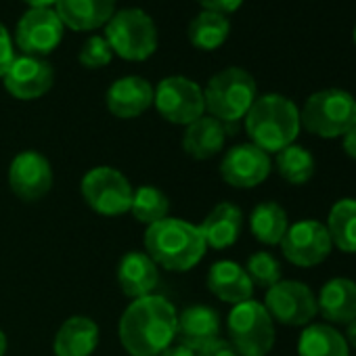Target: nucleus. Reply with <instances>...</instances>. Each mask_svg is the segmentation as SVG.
Here are the masks:
<instances>
[{
    "mask_svg": "<svg viewBox=\"0 0 356 356\" xmlns=\"http://www.w3.org/2000/svg\"><path fill=\"white\" fill-rule=\"evenodd\" d=\"M105 101L107 109L115 118L130 120L145 113L153 105V86L140 76H126L109 86Z\"/></svg>",
    "mask_w": 356,
    "mask_h": 356,
    "instance_id": "obj_17",
    "label": "nucleus"
},
{
    "mask_svg": "<svg viewBox=\"0 0 356 356\" xmlns=\"http://www.w3.org/2000/svg\"><path fill=\"white\" fill-rule=\"evenodd\" d=\"M354 44H356V26H354Z\"/></svg>",
    "mask_w": 356,
    "mask_h": 356,
    "instance_id": "obj_41",
    "label": "nucleus"
},
{
    "mask_svg": "<svg viewBox=\"0 0 356 356\" xmlns=\"http://www.w3.org/2000/svg\"><path fill=\"white\" fill-rule=\"evenodd\" d=\"M300 128V109L291 99L277 92L258 97L245 115L248 136L266 153H279L293 145Z\"/></svg>",
    "mask_w": 356,
    "mask_h": 356,
    "instance_id": "obj_3",
    "label": "nucleus"
},
{
    "mask_svg": "<svg viewBox=\"0 0 356 356\" xmlns=\"http://www.w3.org/2000/svg\"><path fill=\"white\" fill-rule=\"evenodd\" d=\"M9 187L26 204L42 200L53 187L51 161L38 151H22L9 165Z\"/></svg>",
    "mask_w": 356,
    "mask_h": 356,
    "instance_id": "obj_14",
    "label": "nucleus"
},
{
    "mask_svg": "<svg viewBox=\"0 0 356 356\" xmlns=\"http://www.w3.org/2000/svg\"><path fill=\"white\" fill-rule=\"evenodd\" d=\"M99 346V325L88 316H70L59 327L53 350L55 356H92Z\"/></svg>",
    "mask_w": 356,
    "mask_h": 356,
    "instance_id": "obj_23",
    "label": "nucleus"
},
{
    "mask_svg": "<svg viewBox=\"0 0 356 356\" xmlns=\"http://www.w3.org/2000/svg\"><path fill=\"white\" fill-rule=\"evenodd\" d=\"M176 308L163 296L132 300L120 318V341L130 356H159L176 339Z\"/></svg>",
    "mask_w": 356,
    "mask_h": 356,
    "instance_id": "obj_1",
    "label": "nucleus"
},
{
    "mask_svg": "<svg viewBox=\"0 0 356 356\" xmlns=\"http://www.w3.org/2000/svg\"><path fill=\"white\" fill-rule=\"evenodd\" d=\"M5 354H7V335L0 329V356H5Z\"/></svg>",
    "mask_w": 356,
    "mask_h": 356,
    "instance_id": "obj_40",
    "label": "nucleus"
},
{
    "mask_svg": "<svg viewBox=\"0 0 356 356\" xmlns=\"http://www.w3.org/2000/svg\"><path fill=\"white\" fill-rule=\"evenodd\" d=\"M346 341H348V346H352V348H356V318L354 321H350L348 325H346Z\"/></svg>",
    "mask_w": 356,
    "mask_h": 356,
    "instance_id": "obj_38",
    "label": "nucleus"
},
{
    "mask_svg": "<svg viewBox=\"0 0 356 356\" xmlns=\"http://www.w3.org/2000/svg\"><path fill=\"white\" fill-rule=\"evenodd\" d=\"M227 143V128L212 115H202L191 122L183 134V151L193 159H210L222 151Z\"/></svg>",
    "mask_w": 356,
    "mask_h": 356,
    "instance_id": "obj_24",
    "label": "nucleus"
},
{
    "mask_svg": "<svg viewBox=\"0 0 356 356\" xmlns=\"http://www.w3.org/2000/svg\"><path fill=\"white\" fill-rule=\"evenodd\" d=\"M264 308L275 323L287 327H306L318 314L316 296L312 289L306 283L293 279H281L268 287L264 296Z\"/></svg>",
    "mask_w": 356,
    "mask_h": 356,
    "instance_id": "obj_10",
    "label": "nucleus"
},
{
    "mask_svg": "<svg viewBox=\"0 0 356 356\" xmlns=\"http://www.w3.org/2000/svg\"><path fill=\"white\" fill-rule=\"evenodd\" d=\"M300 122L318 138H341L356 126V99L341 88L316 90L306 99Z\"/></svg>",
    "mask_w": 356,
    "mask_h": 356,
    "instance_id": "obj_4",
    "label": "nucleus"
},
{
    "mask_svg": "<svg viewBox=\"0 0 356 356\" xmlns=\"http://www.w3.org/2000/svg\"><path fill=\"white\" fill-rule=\"evenodd\" d=\"M229 343L239 356H266L275 346V321L262 302L235 304L227 321Z\"/></svg>",
    "mask_w": 356,
    "mask_h": 356,
    "instance_id": "obj_6",
    "label": "nucleus"
},
{
    "mask_svg": "<svg viewBox=\"0 0 356 356\" xmlns=\"http://www.w3.org/2000/svg\"><path fill=\"white\" fill-rule=\"evenodd\" d=\"M245 273H248V277L252 279L254 285L268 289V287H273L275 283L281 281L283 268H281V262L270 252H256V254H252L248 258Z\"/></svg>",
    "mask_w": 356,
    "mask_h": 356,
    "instance_id": "obj_31",
    "label": "nucleus"
},
{
    "mask_svg": "<svg viewBox=\"0 0 356 356\" xmlns=\"http://www.w3.org/2000/svg\"><path fill=\"white\" fill-rule=\"evenodd\" d=\"M197 356H239V354L227 339H216L214 343H210L208 348L197 352Z\"/></svg>",
    "mask_w": 356,
    "mask_h": 356,
    "instance_id": "obj_35",
    "label": "nucleus"
},
{
    "mask_svg": "<svg viewBox=\"0 0 356 356\" xmlns=\"http://www.w3.org/2000/svg\"><path fill=\"white\" fill-rule=\"evenodd\" d=\"M252 235L264 245H279L289 229L287 212L277 202H262L250 214Z\"/></svg>",
    "mask_w": 356,
    "mask_h": 356,
    "instance_id": "obj_26",
    "label": "nucleus"
},
{
    "mask_svg": "<svg viewBox=\"0 0 356 356\" xmlns=\"http://www.w3.org/2000/svg\"><path fill=\"white\" fill-rule=\"evenodd\" d=\"M80 193L86 206L97 214L120 216L130 212L134 189L118 168L97 165L82 176Z\"/></svg>",
    "mask_w": 356,
    "mask_h": 356,
    "instance_id": "obj_8",
    "label": "nucleus"
},
{
    "mask_svg": "<svg viewBox=\"0 0 356 356\" xmlns=\"http://www.w3.org/2000/svg\"><path fill=\"white\" fill-rule=\"evenodd\" d=\"M63 22L53 9H30L22 15L15 30V44L30 57L53 53L63 38Z\"/></svg>",
    "mask_w": 356,
    "mask_h": 356,
    "instance_id": "obj_12",
    "label": "nucleus"
},
{
    "mask_svg": "<svg viewBox=\"0 0 356 356\" xmlns=\"http://www.w3.org/2000/svg\"><path fill=\"white\" fill-rule=\"evenodd\" d=\"M298 356H350V346L333 325L310 323L298 339Z\"/></svg>",
    "mask_w": 356,
    "mask_h": 356,
    "instance_id": "obj_25",
    "label": "nucleus"
},
{
    "mask_svg": "<svg viewBox=\"0 0 356 356\" xmlns=\"http://www.w3.org/2000/svg\"><path fill=\"white\" fill-rule=\"evenodd\" d=\"M197 3L206 9V11H214V13H233L241 7L243 0H197Z\"/></svg>",
    "mask_w": 356,
    "mask_h": 356,
    "instance_id": "obj_34",
    "label": "nucleus"
},
{
    "mask_svg": "<svg viewBox=\"0 0 356 356\" xmlns=\"http://www.w3.org/2000/svg\"><path fill=\"white\" fill-rule=\"evenodd\" d=\"M341 149L348 157L356 161V126H352L343 136H341Z\"/></svg>",
    "mask_w": 356,
    "mask_h": 356,
    "instance_id": "obj_36",
    "label": "nucleus"
},
{
    "mask_svg": "<svg viewBox=\"0 0 356 356\" xmlns=\"http://www.w3.org/2000/svg\"><path fill=\"white\" fill-rule=\"evenodd\" d=\"M159 266L145 252H128L118 264V283L124 296L138 300L151 296L159 283Z\"/></svg>",
    "mask_w": 356,
    "mask_h": 356,
    "instance_id": "obj_19",
    "label": "nucleus"
},
{
    "mask_svg": "<svg viewBox=\"0 0 356 356\" xmlns=\"http://www.w3.org/2000/svg\"><path fill=\"white\" fill-rule=\"evenodd\" d=\"M57 15L74 32H90L105 26L115 13V0H57Z\"/></svg>",
    "mask_w": 356,
    "mask_h": 356,
    "instance_id": "obj_21",
    "label": "nucleus"
},
{
    "mask_svg": "<svg viewBox=\"0 0 356 356\" xmlns=\"http://www.w3.org/2000/svg\"><path fill=\"white\" fill-rule=\"evenodd\" d=\"M208 289L227 304H241L252 300L254 283L245 268L233 260H218L208 270Z\"/></svg>",
    "mask_w": 356,
    "mask_h": 356,
    "instance_id": "obj_20",
    "label": "nucleus"
},
{
    "mask_svg": "<svg viewBox=\"0 0 356 356\" xmlns=\"http://www.w3.org/2000/svg\"><path fill=\"white\" fill-rule=\"evenodd\" d=\"M153 103L163 120L181 126H189L206 111L202 86L185 76L163 78L153 90Z\"/></svg>",
    "mask_w": 356,
    "mask_h": 356,
    "instance_id": "obj_9",
    "label": "nucleus"
},
{
    "mask_svg": "<svg viewBox=\"0 0 356 356\" xmlns=\"http://www.w3.org/2000/svg\"><path fill=\"white\" fill-rule=\"evenodd\" d=\"M130 212L132 216L140 222V225H155L163 218H168L170 212V200L168 195L153 187V185H143L134 191L132 195V204H130Z\"/></svg>",
    "mask_w": 356,
    "mask_h": 356,
    "instance_id": "obj_30",
    "label": "nucleus"
},
{
    "mask_svg": "<svg viewBox=\"0 0 356 356\" xmlns=\"http://www.w3.org/2000/svg\"><path fill=\"white\" fill-rule=\"evenodd\" d=\"M206 245L214 250H227L237 243L243 231V212L231 204V202H220L216 204L206 220L200 225Z\"/></svg>",
    "mask_w": 356,
    "mask_h": 356,
    "instance_id": "obj_22",
    "label": "nucleus"
},
{
    "mask_svg": "<svg viewBox=\"0 0 356 356\" xmlns=\"http://www.w3.org/2000/svg\"><path fill=\"white\" fill-rule=\"evenodd\" d=\"M176 339L193 352H202L220 339V314L206 304L185 308L176 318Z\"/></svg>",
    "mask_w": 356,
    "mask_h": 356,
    "instance_id": "obj_16",
    "label": "nucleus"
},
{
    "mask_svg": "<svg viewBox=\"0 0 356 356\" xmlns=\"http://www.w3.org/2000/svg\"><path fill=\"white\" fill-rule=\"evenodd\" d=\"M270 155L254 143L231 147L220 161L222 181L235 189H254L270 174Z\"/></svg>",
    "mask_w": 356,
    "mask_h": 356,
    "instance_id": "obj_13",
    "label": "nucleus"
},
{
    "mask_svg": "<svg viewBox=\"0 0 356 356\" xmlns=\"http://www.w3.org/2000/svg\"><path fill=\"white\" fill-rule=\"evenodd\" d=\"M316 306L329 325H348L356 318V281L348 277L329 279L316 296Z\"/></svg>",
    "mask_w": 356,
    "mask_h": 356,
    "instance_id": "obj_18",
    "label": "nucleus"
},
{
    "mask_svg": "<svg viewBox=\"0 0 356 356\" xmlns=\"http://www.w3.org/2000/svg\"><path fill=\"white\" fill-rule=\"evenodd\" d=\"M113 57L111 47L107 44V40L103 36H92L84 42V47L80 49V63L88 70H99L105 67Z\"/></svg>",
    "mask_w": 356,
    "mask_h": 356,
    "instance_id": "obj_32",
    "label": "nucleus"
},
{
    "mask_svg": "<svg viewBox=\"0 0 356 356\" xmlns=\"http://www.w3.org/2000/svg\"><path fill=\"white\" fill-rule=\"evenodd\" d=\"M256 99V80L241 67H227L218 72L204 90L206 109L222 124H235L245 118Z\"/></svg>",
    "mask_w": 356,
    "mask_h": 356,
    "instance_id": "obj_5",
    "label": "nucleus"
},
{
    "mask_svg": "<svg viewBox=\"0 0 356 356\" xmlns=\"http://www.w3.org/2000/svg\"><path fill=\"white\" fill-rule=\"evenodd\" d=\"M277 172L289 185H306L316 172L314 155L302 145H289L277 153L275 159Z\"/></svg>",
    "mask_w": 356,
    "mask_h": 356,
    "instance_id": "obj_29",
    "label": "nucleus"
},
{
    "mask_svg": "<svg viewBox=\"0 0 356 356\" xmlns=\"http://www.w3.org/2000/svg\"><path fill=\"white\" fill-rule=\"evenodd\" d=\"M105 40L113 55L126 61H145L157 49V28L143 9H122L107 22Z\"/></svg>",
    "mask_w": 356,
    "mask_h": 356,
    "instance_id": "obj_7",
    "label": "nucleus"
},
{
    "mask_svg": "<svg viewBox=\"0 0 356 356\" xmlns=\"http://www.w3.org/2000/svg\"><path fill=\"white\" fill-rule=\"evenodd\" d=\"M231 24L227 15L214 11H202L189 26V40L200 51H214L225 44L229 38Z\"/></svg>",
    "mask_w": 356,
    "mask_h": 356,
    "instance_id": "obj_28",
    "label": "nucleus"
},
{
    "mask_svg": "<svg viewBox=\"0 0 356 356\" xmlns=\"http://www.w3.org/2000/svg\"><path fill=\"white\" fill-rule=\"evenodd\" d=\"M327 231L333 248L343 254H356V200L343 197L335 202L327 216Z\"/></svg>",
    "mask_w": 356,
    "mask_h": 356,
    "instance_id": "obj_27",
    "label": "nucleus"
},
{
    "mask_svg": "<svg viewBox=\"0 0 356 356\" xmlns=\"http://www.w3.org/2000/svg\"><path fill=\"white\" fill-rule=\"evenodd\" d=\"M15 61V51H13V40L7 32V28L0 24V78H3L11 63Z\"/></svg>",
    "mask_w": 356,
    "mask_h": 356,
    "instance_id": "obj_33",
    "label": "nucleus"
},
{
    "mask_svg": "<svg viewBox=\"0 0 356 356\" xmlns=\"http://www.w3.org/2000/svg\"><path fill=\"white\" fill-rule=\"evenodd\" d=\"M279 245L287 262L300 268L318 266L331 256L333 250L327 227L314 218H304L298 220L296 225H289Z\"/></svg>",
    "mask_w": 356,
    "mask_h": 356,
    "instance_id": "obj_11",
    "label": "nucleus"
},
{
    "mask_svg": "<svg viewBox=\"0 0 356 356\" xmlns=\"http://www.w3.org/2000/svg\"><path fill=\"white\" fill-rule=\"evenodd\" d=\"M159 356H197V352H193V350H189V348H185V346H170L168 350H163Z\"/></svg>",
    "mask_w": 356,
    "mask_h": 356,
    "instance_id": "obj_37",
    "label": "nucleus"
},
{
    "mask_svg": "<svg viewBox=\"0 0 356 356\" xmlns=\"http://www.w3.org/2000/svg\"><path fill=\"white\" fill-rule=\"evenodd\" d=\"M24 3H28L30 9H51L57 5V0H24Z\"/></svg>",
    "mask_w": 356,
    "mask_h": 356,
    "instance_id": "obj_39",
    "label": "nucleus"
},
{
    "mask_svg": "<svg viewBox=\"0 0 356 356\" xmlns=\"http://www.w3.org/2000/svg\"><path fill=\"white\" fill-rule=\"evenodd\" d=\"M5 88L19 101L40 99L53 88L55 72L51 63L42 57H15L9 72L3 76Z\"/></svg>",
    "mask_w": 356,
    "mask_h": 356,
    "instance_id": "obj_15",
    "label": "nucleus"
},
{
    "mask_svg": "<svg viewBox=\"0 0 356 356\" xmlns=\"http://www.w3.org/2000/svg\"><path fill=\"white\" fill-rule=\"evenodd\" d=\"M206 250L200 225L183 218H163L145 231V254L165 270H191L202 262Z\"/></svg>",
    "mask_w": 356,
    "mask_h": 356,
    "instance_id": "obj_2",
    "label": "nucleus"
}]
</instances>
